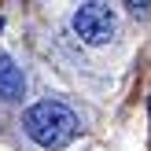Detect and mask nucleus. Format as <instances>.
I'll return each mask as SVG.
<instances>
[{
  "mask_svg": "<svg viewBox=\"0 0 151 151\" xmlns=\"http://www.w3.org/2000/svg\"><path fill=\"white\" fill-rule=\"evenodd\" d=\"M22 129L33 144L55 151V147H66L74 137H78V114H74L66 103H55V100H41L22 114Z\"/></svg>",
  "mask_w": 151,
  "mask_h": 151,
  "instance_id": "obj_1",
  "label": "nucleus"
},
{
  "mask_svg": "<svg viewBox=\"0 0 151 151\" xmlns=\"http://www.w3.org/2000/svg\"><path fill=\"white\" fill-rule=\"evenodd\" d=\"M22 92H26V74L7 55H0V100H22Z\"/></svg>",
  "mask_w": 151,
  "mask_h": 151,
  "instance_id": "obj_3",
  "label": "nucleus"
},
{
  "mask_svg": "<svg viewBox=\"0 0 151 151\" xmlns=\"http://www.w3.org/2000/svg\"><path fill=\"white\" fill-rule=\"evenodd\" d=\"M70 26H74V33L85 44H111L114 33H118V19H114V11L107 4H81V7H74Z\"/></svg>",
  "mask_w": 151,
  "mask_h": 151,
  "instance_id": "obj_2",
  "label": "nucleus"
}]
</instances>
